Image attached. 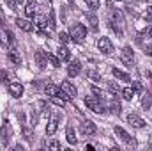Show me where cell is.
<instances>
[{
	"label": "cell",
	"instance_id": "6da1fadb",
	"mask_svg": "<svg viewBox=\"0 0 152 151\" xmlns=\"http://www.w3.org/2000/svg\"><path fill=\"white\" fill-rule=\"evenodd\" d=\"M85 105H87L92 112H96V114H104L106 112L104 105L101 103V98H97V96H94V94H90V96L85 98Z\"/></svg>",
	"mask_w": 152,
	"mask_h": 151
},
{
	"label": "cell",
	"instance_id": "7a4b0ae2",
	"mask_svg": "<svg viewBox=\"0 0 152 151\" xmlns=\"http://www.w3.org/2000/svg\"><path fill=\"white\" fill-rule=\"evenodd\" d=\"M71 39L75 41V43H78V44H81L83 41H85V38H87V29H85V25H81V23H76V25H73L71 27Z\"/></svg>",
	"mask_w": 152,
	"mask_h": 151
},
{
	"label": "cell",
	"instance_id": "3957f363",
	"mask_svg": "<svg viewBox=\"0 0 152 151\" xmlns=\"http://www.w3.org/2000/svg\"><path fill=\"white\" fill-rule=\"evenodd\" d=\"M120 62H122V64H126L127 68H133V64H134V53H133L131 46H124V48H122Z\"/></svg>",
	"mask_w": 152,
	"mask_h": 151
},
{
	"label": "cell",
	"instance_id": "277c9868",
	"mask_svg": "<svg viewBox=\"0 0 152 151\" xmlns=\"http://www.w3.org/2000/svg\"><path fill=\"white\" fill-rule=\"evenodd\" d=\"M113 132H115V135H117V137H120V141H124L127 146H131V148H134V146H136V141H134V139H133V137H131L124 128H122V126H115Z\"/></svg>",
	"mask_w": 152,
	"mask_h": 151
},
{
	"label": "cell",
	"instance_id": "5b68a950",
	"mask_svg": "<svg viewBox=\"0 0 152 151\" xmlns=\"http://www.w3.org/2000/svg\"><path fill=\"white\" fill-rule=\"evenodd\" d=\"M11 135H12V128H11V124H9L7 121H4V124H2V128H0V141H2L4 146L9 144Z\"/></svg>",
	"mask_w": 152,
	"mask_h": 151
},
{
	"label": "cell",
	"instance_id": "8992f818",
	"mask_svg": "<svg viewBox=\"0 0 152 151\" xmlns=\"http://www.w3.org/2000/svg\"><path fill=\"white\" fill-rule=\"evenodd\" d=\"M97 48L104 53V55H112L113 53V44H112V41L108 38H99L97 41Z\"/></svg>",
	"mask_w": 152,
	"mask_h": 151
},
{
	"label": "cell",
	"instance_id": "52a82bcc",
	"mask_svg": "<svg viewBox=\"0 0 152 151\" xmlns=\"http://www.w3.org/2000/svg\"><path fill=\"white\" fill-rule=\"evenodd\" d=\"M96 132H97V128H96V124H94L92 121H83V123L80 124V133L85 135V137H90V135H94Z\"/></svg>",
	"mask_w": 152,
	"mask_h": 151
},
{
	"label": "cell",
	"instance_id": "ba28073f",
	"mask_svg": "<svg viewBox=\"0 0 152 151\" xmlns=\"http://www.w3.org/2000/svg\"><path fill=\"white\" fill-rule=\"evenodd\" d=\"M23 85L20 82H9V93L14 96V98H21L23 96Z\"/></svg>",
	"mask_w": 152,
	"mask_h": 151
},
{
	"label": "cell",
	"instance_id": "9c48e42d",
	"mask_svg": "<svg viewBox=\"0 0 152 151\" xmlns=\"http://www.w3.org/2000/svg\"><path fill=\"white\" fill-rule=\"evenodd\" d=\"M34 59H36V64H37L39 70H44V68H46V64H48V57H46L44 52L37 50V52L34 53Z\"/></svg>",
	"mask_w": 152,
	"mask_h": 151
},
{
	"label": "cell",
	"instance_id": "30bf717a",
	"mask_svg": "<svg viewBox=\"0 0 152 151\" xmlns=\"http://www.w3.org/2000/svg\"><path fill=\"white\" fill-rule=\"evenodd\" d=\"M127 123H129L131 126H134V128H143V126H145V121H143L138 114H129V115H127Z\"/></svg>",
	"mask_w": 152,
	"mask_h": 151
},
{
	"label": "cell",
	"instance_id": "8fae6325",
	"mask_svg": "<svg viewBox=\"0 0 152 151\" xmlns=\"http://www.w3.org/2000/svg\"><path fill=\"white\" fill-rule=\"evenodd\" d=\"M16 25H18L23 32H32V30H34V23H30V21L25 20V18H18V20H16Z\"/></svg>",
	"mask_w": 152,
	"mask_h": 151
},
{
	"label": "cell",
	"instance_id": "7c38bea8",
	"mask_svg": "<svg viewBox=\"0 0 152 151\" xmlns=\"http://www.w3.org/2000/svg\"><path fill=\"white\" fill-rule=\"evenodd\" d=\"M58 114L57 115H53L51 119H50V123H48V126H46V135H53L55 132H57V126H58Z\"/></svg>",
	"mask_w": 152,
	"mask_h": 151
},
{
	"label": "cell",
	"instance_id": "4fadbf2b",
	"mask_svg": "<svg viewBox=\"0 0 152 151\" xmlns=\"http://www.w3.org/2000/svg\"><path fill=\"white\" fill-rule=\"evenodd\" d=\"M7 59H9L12 64H16V66L21 64V55H20V52H16V48H11V50L7 52Z\"/></svg>",
	"mask_w": 152,
	"mask_h": 151
},
{
	"label": "cell",
	"instance_id": "5bb4252c",
	"mask_svg": "<svg viewBox=\"0 0 152 151\" xmlns=\"http://www.w3.org/2000/svg\"><path fill=\"white\" fill-rule=\"evenodd\" d=\"M60 89H64V91H66V93H67L71 98H75L76 94H78V91H76V85H73L69 80H64V82H62V85H60Z\"/></svg>",
	"mask_w": 152,
	"mask_h": 151
},
{
	"label": "cell",
	"instance_id": "9a60e30c",
	"mask_svg": "<svg viewBox=\"0 0 152 151\" xmlns=\"http://www.w3.org/2000/svg\"><path fill=\"white\" fill-rule=\"evenodd\" d=\"M37 9H39V5L36 2H28L27 7H25V16H27V18H34V16L37 14Z\"/></svg>",
	"mask_w": 152,
	"mask_h": 151
},
{
	"label": "cell",
	"instance_id": "2e32d148",
	"mask_svg": "<svg viewBox=\"0 0 152 151\" xmlns=\"http://www.w3.org/2000/svg\"><path fill=\"white\" fill-rule=\"evenodd\" d=\"M80 71H81V64H80V61H73V62L67 66V75L69 76H76Z\"/></svg>",
	"mask_w": 152,
	"mask_h": 151
},
{
	"label": "cell",
	"instance_id": "e0dca14e",
	"mask_svg": "<svg viewBox=\"0 0 152 151\" xmlns=\"http://www.w3.org/2000/svg\"><path fill=\"white\" fill-rule=\"evenodd\" d=\"M112 73H113L115 78H118V80H122V82H131V76L127 75L126 71L118 70V68H113V70H112Z\"/></svg>",
	"mask_w": 152,
	"mask_h": 151
},
{
	"label": "cell",
	"instance_id": "ac0fdd59",
	"mask_svg": "<svg viewBox=\"0 0 152 151\" xmlns=\"http://www.w3.org/2000/svg\"><path fill=\"white\" fill-rule=\"evenodd\" d=\"M57 53H58V59H60V61H71V52H69L66 46H60V48L57 50Z\"/></svg>",
	"mask_w": 152,
	"mask_h": 151
},
{
	"label": "cell",
	"instance_id": "d6986e66",
	"mask_svg": "<svg viewBox=\"0 0 152 151\" xmlns=\"http://www.w3.org/2000/svg\"><path fill=\"white\" fill-rule=\"evenodd\" d=\"M110 23H115V25L122 27V25H124V16H122L118 11H113V13H112V20H110Z\"/></svg>",
	"mask_w": 152,
	"mask_h": 151
},
{
	"label": "cell",
	"instance_id": "ffe728a7",
	"mask_svg": "<svg viewBox=\"0 0 152 151\" xmlns=\"http://www.w3.org/2000/svg\"><path fill=\"white\" fill-rule=\"evenodd\" d=\"M66 135H67V142H69V144H76V142H78V137H76L75 128H73V126H67Z\"/></svg>",
	"mask_w": 152,
	"mask_h": 151
},
{
	"label": "cell",
	"instance_id": "44dd1931",
	"mask_svg": "<svg viewBox=\"0 0 152 151\" xmlns=\"http://www.w3.org/2000/svg\"><path fill=\"white\" fill-rule=\"evenodd\" d=\"M5 43H7L11 48H16V36H14L11 30H5Z\"/></svg>",
	"mask_w": 152,
	"mask_h": 151
},
{
	"label": "cell",
	"instance_id": "7402d4cb",
	"mask_svg": "<svg viewBox=\"0 0 152 151\" xmlns=\"http://www.w3.org/2000/svg\"><path fill=\"white\" fill-rule=\"evenodd\" d=\"M58 89H60V87H57V85H53V84H48V85L44 87V93H46L48 96H57V94H58Z\"/></svg>",
	"mask_w": 152,
	"mask_h": 151
},
{
	"label": "cell",
	"instance_id": "603a6c76",
	"mask_svg": "<svg viewBox=\"0 0 152 151\" xmlns=\"http://www.w3.org/2000/svg\"><path fill=\"white\" fill-rule=\"evenodd\" d=\"M120 94H122V98H124V100L131 101V100H133V96H134V91L127 87V89H122V91H120Z\"/></svg>",
	"mask_w": 152,
	"mask_h": 151
},
{
	"label": "cell",
	"instance_id": "cb8c5ba5",
	"mask_svg": "<svg viewBox=\"0 0 152 151\" xmlns=\"http://www.w3.org/2000/svg\"><path fill=\"white\" fill-rule=\"evenodd\" d=\"M108 91H110V93L113 94L115 98H117V96H118V93H120L122 89H120V87H118V85H117L115 82H110V84H108Z\"/></svg>",
	"mask_w": 152,
	"mask_h": 151
},
{
	"label": "cell",
	"instance_id": "d4e9b609",
	"mask_svg": "<svg viewBox=\"0 0 152 151\" xmlns=\"http://www.w3.org/2000/svg\"><path fill=\"white\" fill-rule=\"evenodd\" d=\"M88 21H90V29H92L94 32H97V29H99V23H97V18H96L94 14H88Z\"/></svg>",
	"mask_w": 152,
	"mask_h": 151
},
{
	"label": "cell",
	"instance_id": "484cf974",
	"mask_svg": "<svg viewBox=\"0 0 152 151\" xmlns=\"http://www.w3.org/2000/svg\"><path fill=\"white\" fill-rule=\"evenodd\" d=\"M46 57H48V61L51 62V66H53V68H58V66H60V59H58V57H55L53 53H46Z\"/></svg>",
	"mask_w": 152,
	"mask_h": 151
},
{
	"label": "cell",
	"instance_id": "4316f807",
	"mask_svg": "<svg viewBox=\"0 0 152 151\" xmlns=\"http://www.w3.org/2000/svg\"><path fill=\"white\" fill-rule=\"evenodd\" d=\"M50 98H51V103H55L57 107H64L66 105V100L60 98V96H50Z\"/></svg>",
	"mask_w": 152,
	"mask_h": 151
},
{
	"label": "cell",
	"instance_id": "83f0119b",
	"mask_svg": "<svg viewBox=\"0 0 152 151\" xmlns=\"http://www.w3.org/2000/svg\"><path fill=\"white\" fill-rule=\"evenodd\" d=\"M46 23L50 25V29H55V27H57V23H55V13H53V11H50V16H48V20H46Z\"/></svg>",
	"mask_w": 152,
	"mask_h": 151
},
{
	"label": "cell",
	"instance_id": "f1b7e54d",
	"mask_svg": "<svg viewBox=\"0 0 152 151\" xmlns=\"http://www.w3.org/2000/svg\"><path fill=\"white\" fill-rule=\"evenodd\" d=\"M7 4H9L11 7H14V11H16V9H18L20 5H23V4H25V0H9Z\"/></svg>",
	"mask_w": 152,
	"mask_h": 151
},
{
	"label": "cell",
	"instance_id": "f546056e",
	"mask_svg": "<svg viewBox=\"0 0 152 151\" xmlns=\"http://www.w3.org/2000/svg\"><path fill=\"white\" fill-rule=\"evenodd\" d=\"M143 20H145V21H152V5H149L147 11L143 13Z\"/></svg>",
	"mask_w": 152,
	"mask_h": 151
},
{
	"label": "cell",
	"instance_id": "4dcf8cb0",
	"mask_svg": "<svg viewBox=\"0 0 152 151\" xmlns=\"http://www.w3.org/2000/svg\"><path fill=\"white\" fill-rule=\"evenodd\" d=\"M90 91L94 93V96H97V98H101V100H103V96H104V93H103L101 89H97L96 85H92V87H90Z\"/></svg>",
	"mask_w": 152,
	"mask_h": 151
},
{
	"label": "cell",
	"instance_id": "1f68e13d",
	"mask_svg": "<svg viewBox=\"0 0 152 151\" xmlns=\"http://www.w3.org/2000/svg\"><path fill=\"white\" fill-rule=\"evenodd\" d=\"M110 107H112V112H113V114H120V103H117V100L112 101V105H110Z\"/></svg>",
	"mask_w": 152,
	"mask_h": 151
},
{
	"label": "cell",
	"instance_id": "d6a6232c",
	"mask_svg": "<svg viewBox=\"0 0 152 151\" xmlns=\"http://www.w3.org/2000/svg\"><path fill=\"white\" fill-rule=\"evenodd\" d=\"M85 2H87V5L90 9H97L99 7V0H85Z\"/></svg>",
	"mask_w": 152,
	"mask_h": 151
},
{
	"label": "cell",
	"instance_id": "836d02e7",
	"mask_svg": "<svg viewBox=\"0 0 152 151\" xmlns=\"http://www.w3.org/2000/svg\"><path fill=\"white\" fill-rule=\"evenodd\" d=\"M69 39H71V36L66 34V32H60V34H58V41H60V43H67Z\"/></svg>",
	"mask_w": 152,
	"mask_h": 151
},
{
	"label": "cell",
	"instance_id": "e575fe53",
	"mask_svg": "<svg viewBox=\"0 0 152 151\" xmlns=\"http://www.w3.org/2000/svg\"><path fill=\"white\" fill-rule=\"evenodd\" d=\"M0 82H4V84H7V82H9V75H7L4 70H0Z\"/></svg>",
	"mask_w": 152,
	"mask_h": 151
},
{
	"label": "cell",
	"instance_id": "d590c367",
	"mask_svg": "<svg viewBox=\"0 0 152 151\" xmlns=\"http://www.w3.org/2000/svg\"><path fill=\"white\" fill-rule=\"evenodd\" d=\"M133 91H134V93H142V91H143L142 84H140V82H133Z\"/></svg>",
	"mask_w": 152,
	"mask_h": 151
},
{
	"label": "cell",
	"instance_id": "8d00e7d4",
	"mask_svg": "<svg viewBox=\"0 0 152 151\" xmlns=\"http://www.w3.org/2000/svg\"><path fill=\"white\" fill-rule=\"evenodd\" d=\"M87 76H88V78H94L96 82H101V76L97 75L96 71H88V73H87Z\"/></svg>",
	"mask_w": 152,
	"mask_h": 151
},
{
	"label": "cell",
	"instance_id": "74e56055",
	"mask_svg": "<svg viewBox=\"0 0 152 151\" xmlns=\"http://www.w3.org/2000/svg\"><path fill=\"white\" fill-rule=\"evenodd\" d=\"M143 107H145V109H149V107H151V98H149V96H145V98H143Z\"/></svg>",
	"mask_w": 152,
	"mask_h": 151
},
{
	"label": "cell",
	"instance_id": "f35d334b",
	"mask_svg": "<svg viewBox=\"0 0 152 151\" xmlns=\"http://www.w3.org/2000/svg\"><path fill=\"white\" fill-rule=\"evenodd\" d=\"M50 148H51V150H60V144H58L57 141H53V142H50Z\"/></svg>",
	"mask_w": 152,
	"mask_h": 151
},
{
	"label": "cell",
	"instance_id": "ab89813d",
	"mask_svg": "<svg viewBox=\"0 0 152 151\" xmlns=\"http://www.w3.org/2000/svg\"><path fill=\"white\" fill-rule=\"evenodd\" d=\"M145 53H147L149 57H152V44H147V48H145Z\"/></svg>",
	"mask_w": 152,
	"mask_h": 151
},
{
	"label": "cell",
	"instance_id": "60d3db41",
	"mask_svg": "<svg viewBox=\"0 0 152 151\" xmlns=\"http://www.w3.org/2000/svg\"><path fill=\"white\" fill-rule=\"evenodd\" d=\"M5 23V16H4V11L0 9V25H4Z\"/></svg>",
	"mask_w": 152,
	"mask_h": 151
},
{
	"label": "cell",
	"instance_id": "b9f144b4",
	"mask_svg": "<svg viewBox=\"0 0 152 151\" xmlns=\"http://www.w3.org/2000/svg\"><path fill=\"white\" fill-rule=\"evenodd\" d=\"M0 46H5V39H2V34H0Z\"/></svg>",
	"mask_w": 152,
	"mask_h": 151
},
{
	"label": "cell",
	"instance_id": "7bdbcfd3",
	"mask_svg": "<svg viewBox=\"0 0 152 151\" xmlns=\"http://www.w3.org/2000/svg\"><path fill=\"white\" fill-rule=\"evenodd\" d=\"M149 32H151V34H152V23H151V29H149Z\"/></svg>",
	"mask_w": 152,
	"mask_h": 151
},
{
	"label": "cell",
	"instance_id": "ee69618b",
	"mask_svg": "<svg viewBox=\"0 0 152 151\" xmlns=\"http://www.w3.org/2000/svg\"><path fill=\"white\" fill-rule=\"evenodd\" d=\"M151 148H152V139H151Z\"/></svg>",
	"mask_w": 152,
	"mask_h": 151
},
{
	"label": "cell",
	"instance_id": "f6af8a7d",
	"mask_svg": "<svg viewBox=\"0 0 152 151\" xmlns=\"http://www.w3.org/2000/svg\"><path fill=\"white\" fill-rule=\"evenodd\" d=\"M118 2H124V0H118Z\"/></svg>",
	"mask_w": 152,
	"mask_h": 151
},
{
	"label": "cell",
	"instance_id": "bcb514c9",
	"mask_svg": "<svg viewBox=\"0 0 152 151\" xmlns=\"http://www.w3.org/2000/svg\"><path fill=\"white\" fill-rule=\"evenodd\" d=\"M48 2H51V0H48Z\"/></svg>",
	"mask_w": 152,
	"mask_h": 151
}]
</instances>
